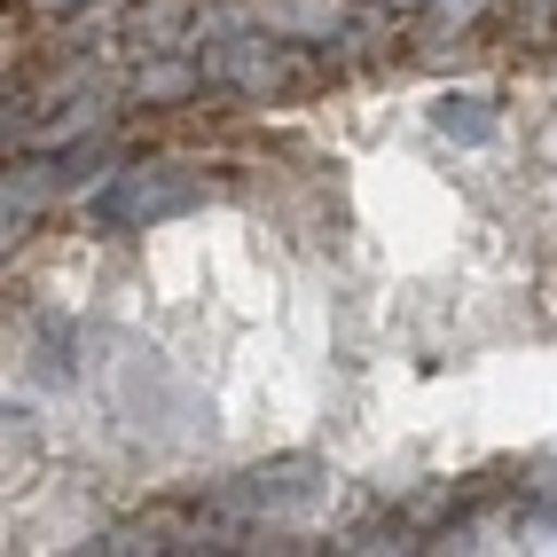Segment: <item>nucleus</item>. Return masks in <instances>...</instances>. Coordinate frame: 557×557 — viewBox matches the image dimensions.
I'll use <instances>...</instances> for the list:
<instances>
[{
    "label": "nucleus",
    "instance_id": "nucleus-1",
    "mask_svg": "<svg viewBox=\"0 0 557 557\" xmlns=\"http://www.w3.org/2000/svg\"><path fill=\"white\" fill-rule=\"evenodd\" d=\"M197 205H205V189H197V181H181V173H165V165H134V173H119L95 197V212L119 220V228H150V220L197 212Z\"/></svg>",
    "mask_w": 557,
    "mask_h": 557
},
{
    "label": "nucleus",
    "instance_id": "nucleus-2",
    "mask_svg": "<svg viewBox=\"0 0 557 557\" xmlns=\"http://www.w3.org/2000/svg\"><path fill=\"white\" fill-rule=\"evenodd\" d=\"M290 71H299V55H283L268 40H220L205 55V79H236V87H275V79H290Z\"/></svg>",
    "mask_w": 557,
    "mask_h": 557
},
{
    "label": "nucleus",
    "instance_id": "nucleus-3",
    "mask_svg": "<svg viewBox=\"0 0 557 557\" xmlns=\"http://www.w3.org/2000/svg\"><path fill=\"white\" fill-rule=\"evenodd\" d=\"M95 126H102V102L79 95V110H55L48 126H24V141H32V150H63V141H79V134H95Z\"/></svg>",
    "mask_w": 557,
    "mask_h": 557
},
{
    "label": "nucleus",
    "instance_id": "nucleus-4",
    "mask_svg": "<svg viewBox=\"0 0 557 557\" xmlns=\"http://www.w3.org/2000/svg\"><path fill=\"white\" fill-rule=\"evenodd\" d=\"M205 79V63H150L134 71V102H165V95H189Z\"/></svg>",
    "mask_w": 557,
    "mask_h": 557
},
{
    "label": "nucleus",
    "instance_id": "nucleus-5",
    "mask_svg": "<svg viewBox=\"0 0 557 557\" xmlns=\"http://www.w3.org/2000/svg\"><path fill=\"white\" fill-rule=\"evenodd\" d=\"M440 134H456V141H479V134H495V110L463 95V102H440Z\"/></svg>",
    "mask_w": 557,
    "mask_h": 557
},
{
    "label": "nucleus",
    "instance_id": "nucleus-6",
    "mask_svg": "<svg viewBox=\"0 0 557 557\" xmlns=\"http://www.w3.org/2000/svg\"><path fill=\"white\" fill-rule=\"evenodd\" d=\"M432 9H440V16H448V24H471L479 9H487V0H432Z\"/></svg>",
    "mask_w": 557,
    "mask_h": 557
},
{
    "label": "nucleus",
    "instance_id": "nucleus-7",
    "mask_svg": "<svg viewBox=\"0 0 557 557\" xmlns=\"http://www.w3.org/2000/svg\"><path fill=\"white\" fill-rule=\"evenodd\" d=\"M385 9H432V0H385Z\"/></svg>",
    "mask_w": 557,
    "mask_h": 557
},
{
    "label": "nucleus",
    "instance_id": "nucleus-8",
    "mask_svg": "<svg viewBox=\"0 0 557 557\" xmlns=\"http://www.w3.org/2000/svg\"><path fill=\"white\" fill-rule=\"evenodd\" d=\"M40 9H79V0H40Z\"/></svg>",
    "mask_w": 557,
    "mask_h": 557
}]
</instances>
